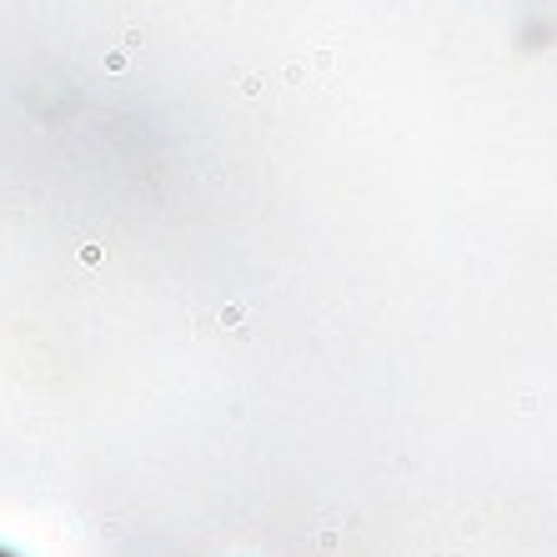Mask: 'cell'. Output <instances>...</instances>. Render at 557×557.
<instances>
[{
	"mask_svg": "<svg viewBox=\"0 0 557 557\" xmlns=\"http://www.w3.org/2000/svg\"><path fill=\"white\" fill-rule=\"evenodd\" d=\"M0 557H15V553H5V547H0Z\"/></svg>",
	"mask_w": 557,
	"mask_h": 557,
	"instance_id": "1",
	"label": "cell"
}]
</instances>
